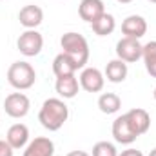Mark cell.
I'll return each mask as SVG.
<instances>
[{
  "mask_svg": "<svg viewBox=\"0 0 156 156\" xmlns=\"http://www.w3.org/2000/svg\"><path fill=\"white\" fill-rule=\"evenodd\" d=\"M142 51H144V45L140 44V40L136 38H127L123 37L122 40H118L116 44V55L120 60H123L125 64H133V62H138L142 58Z\"/></svg>",
  "mask_w": 156,
  "mask_h": 156,
  "instance_id": "obj_6",
  "label": "cell"
},
{
  "mask_svg": "<svg viewBox=\"0 0 156 156\" xmlns=\"http://www.w3.org/2000/svg\"><path fill=\"white\" fill-rule=\"evenodd\" d=\"M105 13V5L102 0H82L78 5V15L83 22H96Z\"/></svg>",
  "mask_w": 156,
  "mask_h": 156,
  "instance_id": "obj_10",
  "label": "cell"
},
{
  "mask_svg": "<svg viewBox=\"0 0 156 156\" xmlns=\"http://www.w3.org/2000/svg\"><path fill=\"white\" fill-rule=\"evenodd\" d=\"M113 136H115V140H116L118 144H122V145H129V144H133L138 138V134L131 127V123H129V120H127L125 115L118 116L113 122Z\"/></svg>",
  "mask_w": 156,
  "mask_h": 156,
  "instance_id": "obj_8",
  "label": "cell"
},
{
  "mask_svg": "<svg viewBox=\"0 0 156 156\" xmlns=\"http://www.w3.org/2000/svg\"><path fill=\"white\" fill-rule=\"evenodd\" d=\"M149 2H153V4H156V0H149Z\"/></svg>",
  "mask_w": 156,
  "mask_h": 156,
  "instance_id": "obj_28",
  "label": "cell"
},
{
  "mask_svg": "<svg viewBox=\"0 0 156 156\" xmlns=\"http://www.w3.org/2000/svg\"><path fill=\"white\" fill-rule=\"evenodd\" d=\"M55 89L56 93L62 96V98H75L78 94V89H80V83L75 75H69V76H60L56 78V83H55Z\"/></svg>",
  "mask_w": 156,
  "mask_h": 156,
  "instance_id": "obj_16",
  "label": "cell"
},
{
  "mask_svg": "<svg viewBox=\"0 0 156 156\" xmlns=\"http://www.w3.org/2000/svg\"><path fill=\"white\" fill-rule=\"evenodd\" d=\"M69 118V109L60 98H47L38 113V122L47 131H58Z\"/></svg>",
  "mask_w": 156,
  "mask_h": 156,
  "instance_id": "obj_1",
  "label": "cell"
},
{
  "mask_svg": "<svg viewBox=\"0 0 156 156\" xmlns=\"http://www.w3.org/2000/svg\"><path fill=\"white\" fill-rule=\"evenodd\" d=\"M67 156H89L85 151H71V153H67Z\"/></svg>",
  "mask_w": 156,
  "mask_h": 156,
  "instance_id": "obj_24",
  "label": "cell"
},
{
  "mask_svg": "<svg viewBox=\"0 0 156 156\" xmlns=\"http://www.w3.org/2000/svg\"><path fill=\"white\" fill-rule=\"evenodd\" d=\"M153 94H154V100H156V87H154V93H153Z\"/></svg>",
  "mask_w": 156,
  "mask_h": 156,
  "instance_id": "obj_27",
  "label": "cell"
},
{
  "mask_svg": "<svg viewBox=\"0 0 156 156\" xmlns=\"http://www.w3.org/2000/svg\"><path fill=\"white\" fill-rule=\"evenodd\" d=\"M76 71H78L76 62H75L69 55L60 53V55H56V56H55V60H53V73L56 75V78L75 75Z\"/></svg>",
  "mask_w": 156,
  "mask_h": 156,
  "instance_id": "obj_15",
  "label": "cell"
},
{
  "mask_svg": "<svg viewBox=\"0 0 156 156\" xmlns=\"http://www.w3.org/2000/svg\"><path fill=\"white\" fill-rule=\"evenodd\" d=\"M122 33L127 38H136L140 40L145 33H147V22L144 16L140 15H131L122 22Z\"/></svg>",
  "mask_w": 156,
  "mask_h": 156,
  "instance_id": "obj_9",
  "label": "cell"
},
{
  "mask_svg": "<svg viewBox=\"0 0 156 156\" xmlns=\"http://www.w3.org/2000/svg\"><path fill=\"white\" fill-rule=\"evenodd\" d=\"M105 76L96 67H85L80 75V87L87 93H100L104 89Z\"/></svg>",
  "mask_w": 156,
  "mask_h": 156,
  "instance_id": "obj_7",
  "label": "cell"
},
{
  "mask_svg": "<svg viewBox=\"0 0 156 156\" xmlns=\"http://www.w3.org/2000/svg\"><path fill=\"white\" fill-rule=\"evenodd\" d=\"M98 107L104 115H115L122 107V100L116 93H104L98 98Z\"/></svg>",
  "mask_w": 156,
  "mask_h": 156,
  "instance_id": "obj_18",
  "label": "cell"
},
{
  "mask_svg": "<svg viewBox=\"0 0 156 156\" xmlns=\"http://www.w3.org/2000/svg\"><path fill=\"white\" fill-rule=\"evenodd\" d=\"M18 20H20V24L26 29H37L40 24H42V20H44V11L40 9L38 5H33V4L31 5H26V7L20 9Z\"/></svg>",
  "mask_w": 156,
  "mask_h": 156,
  "instance_id": "obj_13",
  "label": "cell"
},
{
  "mask_svg": "<svg viewBox=\"0 0 156 156\" xmlns=\"http://www.w3.org/2000/svg\"><path fill=\"white\" fill-rule=\"evenodd\" d=\"M31 102L24 93H11L4 100V111L11 118H24L29 113Z\"/></svg>",
  "mask_w": 156,
  "mask_h": 156,
  "instance_id": "obj_5",
  "label": "cell"
},
{
  "mask_svg": "<svg viewBox=\"0 0 156 156\" xmlns=\"http://www.w3.org/2000/svg\"><path fill=\"white\" fill-rule=\"evenodd\" d=\"M127 73H129L127 64L123 60H120V58L111 60L107 64V67H105V78L109 82H113V83H122L127 78Z\"/></svg>",
  "mask_w": 156,
  "mask_h": 156,
  "instance_id": "obj_17",
  "label": "cell"
},
{
  "mask_svg": "<svg viewBox=\"0 0 156 156\" xmlns=\"http://www.w3.org/2000/svg\"><path fill=\"white\" fill-rule=\"evenodd\" d=\"M149 156H156V147L153 149V151H151V153H149Z\"/></svg>",
  "mask_w": 156,
  "mask_h": 156,
  "instance_id": "obj_26",
  "label": "cell"
},
{
  "mask_svg": "<svg viewBox=\"0 0 156 156\" xmlns=\"http://www.w3.org/2000/svg\"><path fill=\"white\" fill-rule=\"evenodd\" d=\"M16 47L24 56H37L44 47V37L37 29H27L18 37Z\"/></svg>",
  "mask_w": 156,
  "mask_h": 156,
  "instance_id": "obj_4",
  "label": "cell"
},
{
  "mask_svg": "<svg viewBox=\"0 0 156 156\" xmlns=\"http://www.w3.org/2000/svg\"><path fill=\"white\" fill-rule=\"evenodd\" d=\"M142 58H144V62H145V69H147V73H149L153 78H156V40L144 45Z\"/></svg>",
  "mask_w": 156,
  "mask_h": 156,
  "instance_id": "obj_20",
  "label": "cell"
},
{
  "mask_svg": "<svg viewBox=\"0 0 156 156\" xmlns=\"http://www.w3.org/2000/svg\"><path fill=\"white\" fill-rule=\"evenodd\" d=\"M55 154V144L45 138V136H38L33 142L27 144L24 156H53Z\"/></svg>",
  "mask_w": 156,
  "mask_h": 156,
  "instance_id": "obj_14",
  "label": "cell"
},
{
  "mask_svg": "<svg viewBox=\"0 0 156 156\" xmlns=\"http://www.w3.org/2000/svg\"><path fill=\"white\" fill-rule=\"evenodd\" d=\"M125 116H127L131 127L134 129V133L138 136H142V134H145L149 131V127H151V116H149V113L145 109H140V107L131 109L129 113H125Z\"/></svg>",
  "mask_w": 156,
  "mask_h": 156,
  "instance_id": "obj_11",
  "label": "cell"
},
{
  "mask_svg": "<svg viewBox=\"0 0 156 156\" xmlns=\"http://www.w3.org/2000/svg\"><path fill=\"white\" fill-rule=\"evenodd\" d=\"M91 27H93L94 35H98V37H107V35H111V33L115 31V27H116V20H115L113 15L104 13L96 22L91 24Z\"/></svg>",
  "mask_w": 156,
  "mask_h": 156,
  "instance_id": "obj_19",
  "label": "cell"
},
{
  "mask_svg": "<svg viewBox=\"0 0 156 156\" xmlns=\"http://www.w3.org/2000/svg\"><path fill=\"white\" fill-rule=\"evenodd\" d=\"M116 2H120V4H129V2H133V0H116Z\"/></svg>",
  "mask_w": 156,
  "mask_h": 156,
  "instance_id": "obj_25",
  "label": "cell"
},
{
  "mask_svg": "<svg viewBox=\"0 0 156 156\" xmlns=\"http://www.w3.org/2000/svg\"><path fill=\"white\" fill-rule=\"evenodd\" d=\"M13 147L5 142V140H0V156H13Z\"/></svg>",
  "mask_w": 156,
  "mask_h": 156,
  "instance_id": "obj_22",
  "label": "cell"
},
{
  "mask_svg": "<svg viewBox=\"0 0 156 156\" xmlns=\"http://www.w3.org/2000/svg\"><path fill=\"white\" fill-rule=\"evenodd\" d=\"M93 156H118V151L111 142H98L93 147Z\"/></svg>",
  "mask_w": 156,
  "mask_h": 156,
  "instance_id": "obj_21",
  "label": "cell"
},
{
  "mask_svg": "<svg viewBox=\"0 0 156 156\" xmlns=\"http://www.w3.org/2000/svg\"><path fill=\"white\" fill-rule=\"evenodd\" d=\"M60 45L64 49L62 53L69 55L76 62L78 69H82L87 64V60H89V44H87V40L83 38V35L75 33V31H69V33L62 35Z\"/></svg>",
  "mask_w": 156,
  "mask_h": 156,
  "instance_id": "obj_2",
  "label": "cell"
},
{
  "mask_svg": "<svg viewBox=\"0 0 156 156\" xmlns=\"http://www.w3.org/2000/svg\"><path fill=\"white\" fill-rule=\"evenodd\" d=\"M35 80H37V71L29 62H15L7 69V82L18 91L33 87Z\"/></svg>",
  "mask_w": 156,
  "mask_h": 156,
  "instance_id": "obj_3",
  "label": "cell"
},
{
  "mask_svg": "<svg viewBox=\"0 0 156 156\" xmlns=\"http://www.w3.org/2000/svg\"><path fill=\"white\" fill-rule=\"evenodd\" d=\"M5 142L13 147V149H22L27 145L29 142V129L27 125L24 123H15L7 129V134H5Z\"/></svg>",
  "mask_w": 156,
  "mask_h": 156,
  "instance_id": "obj_12",
  "label": "cell"
},
{
  "mask_svg": "<svg viewBox=\"0 0 156 156\" xmlns=\"http://www.w3.org/2000/svg\"><path fill=\"white\" fill-rule=\"evenodd\" d=\"M118 156H144L140 151H136V149H125V151H122Z\"/></svg>",
  "mask_w": 156,
  "mask_h": 156,
  "instance_id": "obj_23",
  "label": "cell"
}]
</instances>
